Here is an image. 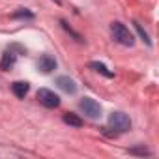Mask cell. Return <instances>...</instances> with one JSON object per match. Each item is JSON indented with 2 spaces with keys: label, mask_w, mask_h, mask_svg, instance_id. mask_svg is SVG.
<instances>
[{
  "label": "cell",
  "mask_w": 159,
  "mask_h": 159,
  "mask_svg": "<svg viewBox=\"0 0 159 159\" xmlns=\"http://www.w3.org/2000/svg\"><path fill=\"white\" fill-rule=\"evenodd\" d=\"M111 34H112V38H114V39H116L120 45L131 47V45L135 43V39H133V34L129 32V28H127L125 25L118 23V21L111 23Z\"/></svg>",
  "instance_id": "cell-1"
},
{
  "label": "cell",
  "mask_w": 159,
  "mask_h": 159,
  "mask_svg": "<svg viewBox=\"0 0 159 159\" xmlns=\"http://www.w3.org/2000/svg\"><path fill=\"white\" fill-rule=\"evenodd\" d=\"M36 98H38V101H39L43 107H47V109H56V107L60 105V98H58L54 92L47 90V88H39L38 94H36Z\"/></svg>",
  "instance_id": "cell-2"
},
{
  "label": "cell",
  "mask_w": 159,
  "mask_h": 159,
  "mask_svg": "<svg viewBox=\"0 0 159 159\" xmlns=\"http://www.w3.org/2000/svg\"><path fill=\"white\" fill-rule=\"evenodd\" d=\"M109 124H111L114 129H118L120 133L131 129V120H129V116L124 114V112H111V116H109Z\"/></svg>",
  "instance_id": "cell-3"
},
{
  "label": "cell",
  "mask_w": 159,
  "mask_h": 159,
  "mask_svg": "<svg viewBox=\"0 0 159 159\" xmlns=\"http://www.w3.org/2000/svg\"><path fill=\"white\" fill-rule=\"evenodd\" d=\"M81 109L84 111V114H88L90 118H99L101 116V107L98 101H94L92 98H84L81 101Z\"/></svg>",
  "instance_id": "cell-4"
},
{
  "label": "cell",
  "mask_w": 159,
  "mask_h": 159,
  "mask_svg": "<svg viewBox=\"0 0 159 159\" xmlns=\"http://www.w3.org/2000/svg\"><path fill=\"white\" fill-rule=\"evenodd\" d=\"M56 84H58V88H62L66 94H75V92H77L75 81H73L71 77H67V75H60V77L56 79Z\"/></svg>",
  "instance_id": "cell-5"
},
{
  "label": "cell",
  "mask_w": 159,
  "mask_h": 159,
  "mask_svg": "<svg viewBox=\"0 0 159 159\" xmlns=\"http://www.w3.org/2000/svg\"><path fill=\"white\" fill-rule=\"evenodd\" d=\"M38 67H39L43 73H51L52 69H56V60H54L51 54H43V56L38 60Z\"/></svg>",
  "instance_id": "cell-6"
},
{
  "label": "cell",
  "mask_w": 159,
  "mask_h": 159,
  "mask_svg": "<svg viewBox=\"0 0 159 159\" xmlns=\"http://www.w3.org/2000/svg\"><path fill=\"white\" fill-rule=\"evenodd\" d=\"M15 60H17V54L13 51H6L2 60H0V69H4V71H10L13 66H15Z\"/></svg>",
  "instance_id": "cell-7"
},
{
  "label": "cell",
  "mask_w": 159,
  "mask_h": 159,
  "mask_svg": "<svg viewBox=\"0 0 159 159\" xmlns=\"http://www.w3.org/2000/svg\"><path fill=\"white\" fill-rule=\"evenodd\" d=\"M28 90H30V86H28V83H25V81H17V83L11 84V92H13L19 99H23V98L28 94Z\"/></svg>",
  "instance_id": "cell-8"
},
{
  "label": "cell",
  "mask_w": 159,
  "mask_h": 159,
  "mask_svg": "<svg viewBox=\"0 0 159 159\" xmlns=\"http://www.w3.org/2000/svg\"><path fill=\"white\" fill-rule=\"evenodd\" d=\"M64 122H66L67 125H73V127H81V125H83V120L79 118L75 112H66V114H64Z\"/></svg>",
  "instance_id": "cell-9"
},
{
  "label": "cell",
  "mask_w": 159,
  "mask_h": 159,
  "mask_svg": "<svg viewBox=\"0 0 159 159\" xmlns=\"http://www.w3.org/2000/svg\"><path fill=\"white\" fill-rule=\"evenodd\" d=\"M88 66H90L94 71H98V73H101V75H105V77H109V79L114 75V73H112V71H109V69H107V66H105V64H101V62H90Z\"/></svg>",
  "instance_id": "cell-10"
},
{
  "label": "cell",
  "mask_w": 159,
  "mask_h": 159,
  "mask_svg": "<svg viewBox=\"0 0 159 159\" xmlns=\"http://www.w3.org/2000/svg\"><path fill=\"white\" fill-rule=\"evenodd\" d=\"M133 25H135V30L139 32V36L142 38V41H144L146 45H150V38H148V34H146V30H144V28H142V26H140V25H139L137 21H133Z\"/></svg>",
  "instance_id": "cell-11"
},
{
  "label": "cell",
  "mask_w": 159,
  "mask_h": 159,
  "mask_svg": "<svg viewBox=\"0 0 159 159\" xmlns=\"http://www.w3.org/2000/svg\"><path fill=\"white\" fill-rule=\"evenodd\" d=\"M11 17H13V19H19V17H21V19H25V17H26V19H32V17H34V13H32V11H28V10H19V11H15Z\"/></svg>",
  "instance_id": "cell-12"
},
{
  "label": "cell",
  "mask_w": 159,
  "mask_h": 159,
  "mask_svg": "<svg viewBox=\"0 0 159 159\" xmlns=\"http://www.w3.org/2000/svg\"><path fill=\"white\" fill-rule=\"evenodd\" d=\"M60 23H62V26H64V30H67V32H69V34H71V36H73L75 39H81V36H79L77 32H73V30H71V28L67 26V23H66V21H60Z\"/></svg>",
  "instance_id": "cell-13"
},
{
  "label": "cell",
  "mask_w": 159,
  "mask_h": 159,
  "mask_svg": "<svg viewBox=\"0 0 159 159\" xmlns=\"http://www.w3.org/2000/svg\"><path fill=\"white\" fill-rule=\"evenodd\" d=\"M129 153H139V155H150V152H148L146 148H133V150H129Z\"/></svg>",
  "instance_id": "cell-14"
},
{
  "label": "cell",
  "mask_w": 159,
  "mask_h": 159,
  "mask_svg": "<svg viewBox=\"0 0 159 159\" xmlns=\"http://www.w3.org/2000/svg\"><path fill=\"white\" fill-rule=\"evenodd\" d=\"M56 2H58V4H60V2H62V0H56Z\"/></svg>",
  "instance_id": "cell-15"
}]
</instances>
